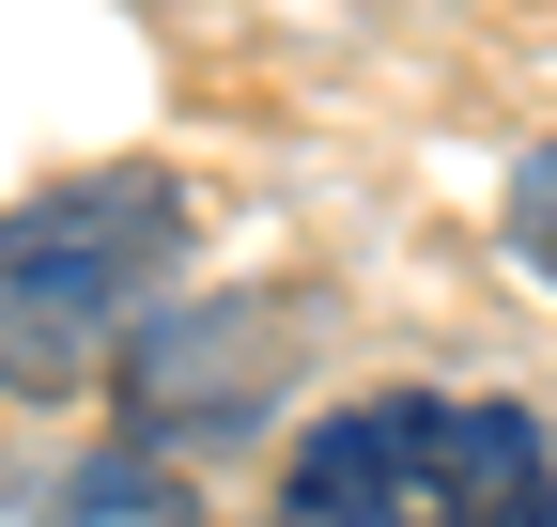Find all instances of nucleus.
<instances>
[{
	"instance_id": "obj_1",
	"label": "nucleus",
	"mask_w": 557,
	"mask_h": 527,
	"mask_svg": "<svg viewBox=\"0 0 557 527\" xmlns=\"http://www.w3.org/2000/svg\"><path fill=\"white\" fill-rule=\"evenodd\" d=\"M186 280V186L171 171H62L0 218V388L16 404H62L94 388L156 295Z\"/></svg>"
},
{
	"instance_id": "obj_2",
	"label": "nucleus",
	"mask_w": 557,
	"mask_h": 527,
	"mask_svg": "<svg viewBox=\"0 0 557 527\" xmlns=\"http://www.w3.org/2000/svg\"><path fill=\"white\" fill-rule=\"evenodd\" d=\"M278 527H557V434L496 388H372L295 434Z\"/></svg>"
},
{
	"instance_id": "obj_3",
	"label": "nucleus",
	"mask_w": 557,
	"mask_h": 527,
	"mask_svg": "<svg viewBox=\"0 0 557 527\" xmlns=\"http://www.w3.org/2000/svg\"><path fill=\"white\" fill-rule=\"evenodd\" d=\"M278 357H295V310L278 295H233V310H156L124 342V404H139V434H233V419H263V388H278Z\"/></svg>"
},
{
	"instance_id": "obj_4",
	"label": "nucleus",
	"mask_w": 557,
	"mask_h": 527,
	"mask_svg": "<svg viewBox=\"0 0 557 527\" xmlns=\"http://www.w3.org/2000/svg\"><path fill=\"white\" fill-rule=\"evenodd\" d=\"M32 527H201V481H186L171 450L124 419L109 450H78V466L47 481V512H32Z\"/></svg>"
},
{
	"instance_id": "obj_5",
	"label": "nucleus",
	"mask_w": 557,
	"mask_h": 527,
	"mask_svg": "<svg viewBox=\"0 0 557 527\" xmlns=\"http://www.w3.org/2000/svg\"><path fill=\"white\" fill-rule=\"evenodd\" d=\"M511 264H527L542 295H557V140H542V156L511 171Z\"/></svg>"
}]
</instances>
